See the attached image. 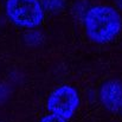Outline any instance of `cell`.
Instances as JSON below:
<instances>
[{
	"instance_id": "obj_2",
	"label": "cell",
	"mask_w": 122,
	"mask_h": 122,
	"mask_svg": "<svg viewBox=\"0 0 122 122\" xmlns=\"http://www.w3.org/2000/svg\"><path fill=\"white\" fill-rule=\"evenodd\" d=\"M6 14L20 27H36L44 20V10L39 0H7Z\"/></svg>"
},
{
	"instance_id": "obj_6",
	"label": "cell",
	"mask_w": 122,
	"mask_h": 122,
	"mask_svg": "<svg viewBox=\"0 0 122 122\" xmlns=\"http://www.w3.org/2000/svg\"><path fill=\"white\" fill-rule=\"evenodd\" d=\"M39 122H68L66 120L59 117V116H56L53 114H50V115H46L41 119Z\"/></svg>"
},
{
	"instance_id": "obj_3",
	"label": "cell",
	"mask_w": 122,
	"mask_h": 122,
	"mask_svg": "<svg viewBox=\"0 0 122 122\" xmlns=\"http://www.w3.org/2000/svg\"><path fill=\"white\" fill-rule=\"evenodd\" d=\"M80 104V97L75 88L61 85L55 89L47 100V109L51 114L64 120L72 117Z\"/></svg>"
},
{
	"instance_id": "obj_8",
	"label": "cell",
	"mask_w": 122,
	"mask_h": 122,
	"mask_svg": "<svg viewBox=\"0 0 122 122\" xmlns=\"http://www.w3.org/2000/svg\"><path fill=\"white\" fill-rule=\"evenodd\" d=\"M120 110H121V113H122V103H121V107H120Z\"/></svg>"
},
{
	"instance_id": "obj_7",
	"label": "cell",
	"mask_w": 122,
	"mask_h": 122,
	"mask_svg": "<svg viewBox=\"0 0 122 122\" xmlns=\"http://www.w3.org/2000/svg\"><path fill=\"white\" fill-rule=\"evenodd\" d=\"M116 4L122 8V0H116Z\"/></svg>"
},
{
	"instance_id": "obj_5",
	"label": "cell",
	"mask_w": 122,
	"mask_h": 122,
	"mask_svg": "<svg viewBox=\"0 0 122 122\" xmlns=\"http://www.w3.org/2000/svg\"><path fill=\"white\" fill-rule=\"evenodd\" d=\"M41 4L43 10L45 8L51 13L59 12L64 7V0H41Z\"/></svg>"
},
{
	"instance_id": "obj_1",
	"label": "cell",
	"mask_w": 122,
	"mask_h": 122,
	"mask_svg": "<svg viewBox=\"0 0 122 122\" xmlns=\"http://www.w3.org/2000/svg\"><path fill=\"white\" fill-rule=\"evenodd\" d=\"M84 27L88 37L95 43H108L121 31L122 19L119 12L106 5L89 8L84 17Z\"/></svg>"
},
{
	"instance_id": "obj_4",
	"label": "cell",
	"mask_w": 122,
	"mask_h": 122,
	"mask_svg": "<svg viewBox=\"0 0 122 122\" xmlns=\"http://www.w3.org/2000/svg\"><path fill=\"white\" fill-rule=\"evenodd\" d=\"M100 98L108 110H120L122 103V84L115 80L106 82L100 89Z\"/></svg>"
}]
</instances>
